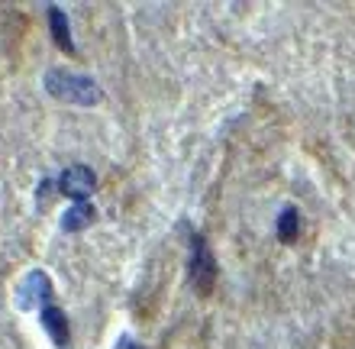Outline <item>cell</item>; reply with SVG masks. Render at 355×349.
Here are the masks:
<instances>
[{
	"instance_id": "1",
	"label": "cell",
	"mask_w": 355,
	"mask_h": 349,
	"mask_svg": "<svg viewBox=\"0 0 355 349\" xmlns=\"http://www.w3.org/2000/svg\"><path fill=\"white\" fill-rule=\"evenodd\" d=\"M46 91L49 97H55L62 104H75V107H94L103 101V91L94 78L78 75V71H65V68H49Z\"/></svg>"
},
{
	"instance_id": "2",
	"label": "cell",
	"mask_w": 355,
	"mask_h": 349,
	"mask_svg": "<svg viewBox=\"0 0 355 349\" xmlns=\"http://www.w3.org/2000/svg\"><path fill=\"white\" fill-rule=\"evenodd\" d=\"M191 284H194L200 294H210V288H214L216 282V259L214 253H210V246H207L204 236L191 233Z\"/></svg>"
},
{
	"instance_id": "3",
	"label": "cell",
	"mask_w": 355,
	"mask_h": 349,
	"mask_svg": "<svg viewBox=\"0 0 355 349\" xmlns=\"http://www.w3.org/2000/svg\"><path fill=\"white\" fill-rule=\"evenodd\" d=\"M52 301V278L42 269L23 275V282L17 284V307L19 311H42Z\"/></svg>"
},
{
	"instance_id": "4",
	"label": "cell",
	"mask_w": 355,
	"mask_h": 349,
	"mask_svg": "<svg viewBox=\"0 0 355 349\" xmlns=\"http://www.w3.org/2000/svg\"><path fill=\"white\" fill-rule=\"evenodd\" d=\"M94 188H97V175H94L87 165H68V169L58 175V191H62L65 198L87 201Z\"/></svg>"
},
{
	"instance_id": "5",
	"label": "cell",
	"mask_w": 355,
	"mask_h": 349,
	"mask_svg": "<svg viewBox=\"0 0 355 349\" xmlns=\"http://www.w3.org/2000/svg\"><path fill=\"white\" fill-rule=\"evenodd\" d=\"M39 321H42V330L49 333V340L55 343L58 349H65L68 340H71V327H68V317L62 314L55 301H49L42 311H39Z\"/></svg>"
},
{
	"instance_id": "6",
	"label": "cell",
	"mask_w": 355,
	"mask_h": 349,
	"mask_svg": "<svg viewBox=\"0 0 355 349\" xmlns=\"http://www.w3.org/2000/svg\"><path fill=\"white\" fill-rule=\"evenodd\" d=\"M46 17H49V33H52V39H55V46L71 56V52H75V36H71V26H68L65 10L55 7V3H49Z\"/></svg>"
},
{
	"instance_id": "7",
	"label": "cell",
	"mask_w": 355,
	"mask_h": 349,
	"mask_svg": "<svg viewBox=\"0 0 355 349\" xmlns=\"http://www.w3.org/2000/svg\"><path fill=\"white\" fill-rule=\"evenodd\" d=\"M94 217H97V210H94L91 201H75V204H68L65 217H62V227L68 233H81V230H87L94 223Z\"/></svg>"
},
{
	"instance_id": "8",
	"label": "cell",
	"mask_w": 355,
	"mask_h": 349,
	"mask_svg": "<svg viewBox=\"0 0 355 349\" xmlns=\"http://www.w3.org/2000/svg\"><path fill=\"white\" fill-rule=\"evenodd\" d=\"M300 233V214L294 207L288 210H281V217H278V239L281 243H294Z\"/></svg>"
},
{
	"instance_id": "9",
	"label": "cell",
	"mask_w": 355,
	"mask_h": 349,
	"mask_svg": "<svg viewBox=\"0 0 355 349\" xmlns=\"http://www.w3.org/2000/svg\"><path fill=\"white\" fill-rule=\"evenodd\" d=\"M52 191H58V178H55V175H46V178L39 181V188H36V201H39V204H42V201H49V194H52Z\"/></svg>"
},
{
	"instance_id": "10",
	"label": "cell",
	"mask_w": 355,
	"mask_h": 349,
	"mask_svg": "<svg viewBox=\"0 0 355 349\" xmlns=\"http://www.w3.org/2000/svg\"><path fill=\"white\" fill-rule=\"evenodd\" d=\"M116 349H146V346H139V343H136L130 333H126V337H120V340H116Z\"/></svg>"
}]
</instances>
